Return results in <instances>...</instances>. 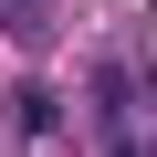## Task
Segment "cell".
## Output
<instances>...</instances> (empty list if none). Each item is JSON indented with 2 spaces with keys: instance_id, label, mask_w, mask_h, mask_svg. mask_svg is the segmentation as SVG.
Listing matches in <instances>:
<instances>
[{
  "instance_id": "cell-2",
  "label": "cell",
  "mask_w": 157,
  "mask_h": 157,
  "mask_svg": "<svg viewBox=\"0 0 157 157\" xmlns=\"http://www.w3.org/2000/svg\"><path fill=\"white\" fill-rule=\"evenodd\" d=\"M11 11H32V0H11Z\"/></svg>"
},
{
  "instance_id": "cell-1",
  "label": "cell",
  "mask_w": 157,
  "mask_h": 157,
  "mask_svg": "<svg viewBox=\"0 0 157 157\" xmlns=\"http://www.w3.org/2000/svg\"><path fill=\"white\" fill-rule=\"evenodd\" d=\"M105 157H157V136H115V147H105Z\"/></svg>"
}]
</instances>
